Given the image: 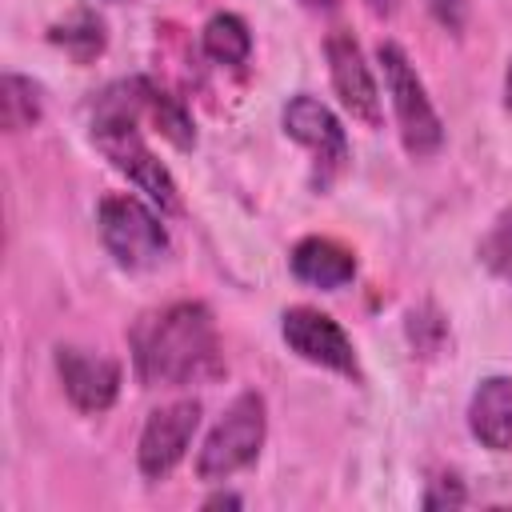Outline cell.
<instances>
[{
  "label": "cell",
  "mask_w": 512,
  "mask_h": 512,
  "mask_svg": "<svg viewBox=\"0 0 512 512\" xmlns=\"http://www.w3.org/2000/svg\"><path fill=\"white\" fill-rule=\"evenodd\" d=\"M132 368L144 388H184L220 372V336L208 304L176 300L140 316L128 332Z\"/></svg>",
  "instance_id": "1"
},
{
  "label": "cell",
  "mask_w": 512,
  "mask_h": 512,
  "mask_svg": "<svg viewBox=\"0 0 512 512\" xmlns=\"http://www.w3.org/2000/svg\"><path fill=\"white\" fill-rule=\"evenodd\" d=\"M136 120H140V112H136L132 80H120V84L104 88L100 100H96V116H92V144L100 148V156L120 176H128V184L136 192L148 196L152 208H160L164 216H180L184 212L180 188H176L168 164L140 136V124Z\"/></svg>",
  "instance_id": "2"
},
{
  "label": "cell",
  "mask_w": 512,
  "mask_h": 512,
  "mask_svg": "<svg viewBox=\"0 0 512 512\" xmlns=\"http://www.w3.org/2000/svg\"><path fill=\"white\" fill-rule=\"evenodd\" d=\"M376 64L384 72V88L396 112V132L404 140V152L412 160H428L444 148V120L416 72V64L408 60V52L396 40H380L376 48Z\"/></svg>",
  "instance_id": "3"
},
{
  "label": "cell",
  "mask_w": 512,
  "mask_h": 512,
  "mask_svg": "<svg viewBox=\"0 0 512 512\" xmlns=\"http://www.w3.org/2000/svg\"><path fill=\"white\" fill-rule=\"evenodd\" d=\"M160 216H164L160 208H152L128 192L104 196L96 208V228H100L108 256L128 272H148V268L164 264L172 244H168V228Z\"/></svg>",
  "instance_id": "4"
},
{
  "label": "cell",
  "mask_w": 512,
  "mask_h": 512,
  "mask_svg": "<svg viewBox=\"0 0 512 512\" xmlns=\"http://www.w3.org/2000/svg\"><path fill=\"white\" fill-rule=\"evenodd\" d=\"M264 436H268V404H264V396L260 392H240L220 412L212 432L204 436V448L196 456V476L208 480V484L236 476L240 468H248L260 456Z\"/></svg>",
  "instance_id": "5"
},
{
  "label": "cell",
  "mask_w": 512,
  "mask_h": 512,
  "mask_svg": "<svg viewBox=\"0 0 512 512\" xmlns=\"http://www.w3.org/2000/svg\"><path fill=\"white\" fill-rule=\"evenodd\" d=\"M280 124L296 144H304L312 152V164H316L312 168V188H320V192L332 188V180L348 168V136H344L340 116L324 100H316L308 92H296L284 104Z\"/></svg>",
  "instance_id": "6"
},
{
  "label": "cell",
  "mask_w": 512,
  "mask_h": 512,
  "mask_svg": "<svg viewBox=\"0 0 512 512\" xmlns=\"http://www.w3.org/2000/svg\"><path fill=\"white\" fill-rule=\"evenodd\" d=\"M280 336L300 360H308L316 368H328V372H340V376H356L360 372L348 332L320 308H308V304L288 308L280 316Z\"/></svg>",
  "instance_id": "7"
},
{
  "label": "cell",
  "mask_w": 512,
  "mask_h": 512,
  "mask_svg": "<svg viewBox=\"0 0 512 512\" xmlns=\"http://www.w3.org/2000/svg\"><path fill=\"white\" fill-rule=\"evenodd\" d=\"M324 60H328V76L332 88L340 96V104L348 108L352 120H360L364 128H380L384 112H380V88L372 76V64L364 60L356 36L348 28H332L324 40Z\"/></svg>",
  "instance_id": "8"
},
{
  "label": "cell",
  "mask_w": 512,
  "mask_h": 512,
  "mask_svg": "<svg viewBox=\"0 0 512 512\" xmlns=\"http://www.w3.org/2000/svg\"><path fill=\"white\" fill-rule=\"evenodd\" d=\"M200 428V404L196 400H172L164 408H156L144 420L140 444H136V464L148 480H164L188 452L192 436Z\"/></svg>",
  "instance_id": "9"
},
{
  "label": "cell",
  "mask_w": 512,
  "mask_h": 512,
  "mask_svg": "<svg viewBox=\"0 0 512 512\" xmlns=\"http://www.w3.org/2000/svg\"><path fill=\"white\" fill-rule=\"evenodd\" d=\"M56 376H60L64 396L72 400V408H80L88 416L108 412L120 396V364L104 352L60 344L56 348Z\"/></svg>",
  "instance_id": "10"
},
{
  "label": "cell",
  "mask_w": 512,
  "mask_h": 512,
  "mask_svg": "<svg viewBox=\"0 0 512 512\" xmlns=\"http://www.w3.org/2000/svg\"><path fill=\"white\" fill-rule=\"evenodd\" d=\"M288 268H292V276L300 284L336 292L356 276V256H352L348 244H340L332 236H304V240L292 244Z\"/></svg>",
  "instance_id": "11"
},
{
  "label": "cell",
  "mask_w": 512,
  "mask_h": 512,
  "mask_svg": "<svg viewBox=\"0 0 512 512\" xmlns=\"http://www.w3.org/2000/svg\"><path fill=\"white\" fill-rule=\"evenodd\" d=\"M468 432L488 452L512 448V376H484L468 400Z\"/></svg>",
  "instance_id": "12"
},
{
  "label": "cell",
  "mask_w": 512,
  "mask_h": 512,
  "mask_svg": "<svg viewBox=\"0 0 512 512\" xmlns=\"http://www.w3.org/2000/svg\"><path fill=\"white\" fill-rule=\"evenodd\" d=\"M132 96H136V112L148 116L160 136H168L176 148H192V144H196L192 116L184 112V104H180L176 96H168L164 88H156V84L144 80V76H132Z\"/></svg>",
  "instance_id": "13"
},
{
  "label": "cell",
  "mask_w": 512,
  "mask_h": 512,
  "mask_svg": "<svg viewBox=\"0 0 512 512\" xmlns=\"http://www.w3.org/2000/svg\"><path fill=\"white\" fill-rule=\"evenodd\" d=\"M200 48L212 64L224 68H240L252 56V32L236 12H216L208 16V24L200 28Z\"/></svg>",
  "instance_id": "14"
},
{
  "label": "cell",
  "mask_w": 512,
  "mask_h": 512,
  "mask_svg": "<svg viewBox=\"0 0 512 512\" xmlns=\"http://www.w3.org/2000/svg\"><path fill=\"white\" fill-rule=\"evenodd\" d=\"M40 116H44L40 84H32L20 72H4V80H0V124L8 132H24L32 124H40Z\"/></svg>",
  "instance_id": "15"
},
{
  "label": "cell",
  "mask_w": 512,
  "mask_h": 512,
  "mask_svg": "<svg viewBox=\"0 0 512 512\" xmlns=\"http://www.w3.org/2000/svg\"><path fill=\"white\" fill-rule=\"evenodd\" d=\"M48 40L52 44H60L64 52H72L80 64H88L92 56H100L104 52V20L96 16V12H88V8H76L64 24H52V32H48Z\"/></svg>",
  "instance_id": "16"
},
{
  "label": "cell",
  "mask_w": 512,
  "mask_h": 512,
  "mask_svg": "<svg viewBox=\"0 0 512 512\" xmlns=\"http://www.w3.org/2000/svg\"><path fill=\"white\" fill-rule=\"evenodd\" d=\"M480 264L492 272V276H500V280H508L512 284V208H504L496 220H492V228L484 232V240H480Z\"/></svg>",
  "instance_id": "17"
},
{
  "label": "cell",
  "mask_w": 512,
  "mask_h": 512,
  "mask_svg": "<svg viewBox=\"0 0 512 512\" xmlns=\"http://www.w3.org/2000/svg\"><path fill=\"white\" fill-rule=\"evenodd\" d=\"M464 500H468V492H464V484L456 476H440L424 492V508H460Z\"/></svg>",
  "instance_id": "18"
},
{
  "label": "cell",
  "mask_w": 512,
  "mask_h": 512,
  "mask_svg": "<svg viewBox=\"0 0 512 512\" xmlns=\"http://www.w3.org/2000/svg\"><path fill=\"white\" fill-rule=\"evenodd\" d=\"M428 12H432V20H436L444 32H452V36H460L464 24H468V0H428Z\"/></svg>",
  "instance_id": "19"
},
{
  "label": "cell",
  "mask_w": 512,
  "mask_h": 512,
  "mask_svg": "<svg viewBox=\"0 0 512 512\" xmlns=\"http://www.w3.org/2000/svg\"><path fill=\"white\" fill-rule=\"evenodd\" d=\"M400 4H404V0H364V8H368L372 16H380V20L396 16V12H400Z\"/></svg>",
  "instance_id": "20"
},
{
  "label": "cell",
  "mask_w": 512,
  "mask_h": 512,
  "mask_svg": "<svg viewBox=\"0 0 512 512\" xmlns=\"http://www.w3.org/2000/svg\"><path fill=\"white\" fill-rule=\"evenodd\" d=\"M204 508H240V496L236 492H216L204 500Z\"/></svg>",
  "instance_id": "21"
},
{
  "label": "cell",
  "mask_w": 512,
  "mask_h": 512,
  "mask_svg": "<svg viewBox=\"0 0 512 512\" xmlns=\"http://www.w3.org/2000/svg\"><path fill=\"white\" fill-rule=\"evenodd\" d=\"M308 12H332V8H340V0H300Z\"/></svg>",
  "instance_id": "22"
},
{
  "label": "cell",
  "mask_w": 512,
  "mask_h": 512,
  "mask_svg": "<svg viewBox=\"0 0 512 512\" xmlns=\"http://www.w3.org/2000/svg\"><path fill=\"white\" fill-rule=\"evenodd\" d=\"M504 104L512 108V60H508V68H504Z\"/></svg>",
  "instance_id": "23"
}]
</instances>
